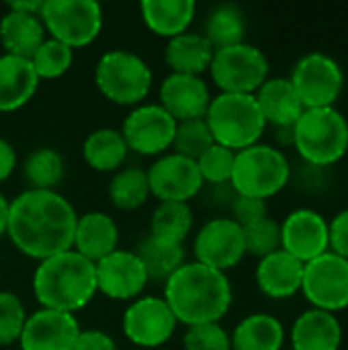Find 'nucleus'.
<instances>
[{
    "label": "nucleus",
    "instance_id": "1",
    "mask_svg": "<svg viewBox=\"0 0 348 350\" xmlns=\"http://www.w3.org/2000/svg\"><path fill=\"white\" fill-rule=\"evenodd\" d=\"M78 213L57 191L27 189L10 201L6 236L12 246L37 262L72 250Z\"/></svg>",
    "mask_w": 348,
    "mask_h": 350
},
{
    "label": "nucleus",
    "instance_id": "2",
    "mask_svg": "<svg viewBox=\"0 0 348 350\" xmlns=\"http://www.w3.org/2000/svg\"><path fill=\"white\" fill-rule=\"evenodd\" d=\"M164 301L185 328L219 324L232 308L234 293L226 273L199 262H185L166 283Z\"/></svg>",
    "mask_w": 348,
    "mask_h": 350
},
{
    "label": "nucleus",
    "instance_id": "3",
    "mask_svg": "<svg viewBox=\"0 0 348 350\" xmlns=\"http://www.w3.org/2000/svg\"><path fill=\"white\" fill-rule=\"evenodd\" d=\"M31 285L39 308L74 316L96 295L94 262L74 250L59 252L37 262Z\"/></svg>",
    "mask_w": 348,
    "mask_h": 350
},
{
    "label": "nucleus",
    "instance_id": "4",
    "mask_svg": "<svg viewBox=\"0 0 348 350\" xmlns=\"http://www.w3.org/2000/svg\"><path fill=\"white\" fill-rule=\"evenodd\" d=\"M293 150L299 160L332 168L348 152V119L338 107L306 109L293 125Z\"/></svg>",
    "mask_w": 348,
    "mask_h": 350
},
{
    "label": "nucleus",
    "instance_id": "5",
    "mask_svg": "<svg viewBox=\"0 0 348 350\" xmlns=\"http://www.w3.org/2000/svg\"><path fill=\"white\" fill-rule=\"evenodd\" d=\"M205 123L213 142L232 152H242L254 144H260L267 129L254 94L219 92L209 103Z\"/></svg>",
    "mask_w": 348,
    "mask_h": 350
},
{
    "label": "nucleus",
    "instance_id": "6",
    "mask_svg": "<svg viewBox=\"0 0 348 350\" xmlns=\"http://www.w3.org/2000/svg\"><path fill=\"white\" fill-rule=\"evenodd\" d=\"M291 162L287 154L271 144H254L236 152L230 185L242 197L269 201L291 183Z\"/></svg>",
    "mask_w": 348,
    "mask_h": 350
},
{
    "label": "nucleus",
    "instance_id": "7",
    "mask_svg": "<svg viewBox=\"0 0 348 350\" xmlns=\"http://www.w3.org/2000/svg\"><path fill=\"white\" fill-rule=\"evenodd\" d=\"M94 84L109 103L133 109L148 98L154 74L137 53L129 49H111L96 62Z\"/></svg>",
    "mask_w": 348,
    "mask_h": 350
},
{
    "label": "nucleus",
    "instance_id": "8",
    "mask_svg": "<svg viewBox=\"0 0 348 350\" xmlns=\"http://www.w3.org/2000/svg\"><path fill=\"white\" fill-rule=\"evenodd\" d=\"M207 72L219 92L254 94L271 76V64L260 47L242 41L215 49Z\"/></svg>",
    "mask_w": 348,
    "mask_h": 350
},
{
    "label": "nucleus",
    "instance_id": "9",
    "mask_svg": "<svg viewBox=\"0 0 348 350\" xmlns=\"http://www.w3.org/2000/svg\"><path fill=\"white\" fill-rule=\"evenodd\" d=\"M41 21L51 39L80 49L103 31V8L94 0H43Z\"/></svg>",
    "mask_w": 348,
    "mask_h": 350
},
{
    "label": "nucleus",
    "instance_id": "10",
    "mask_svg": "<svg viewBox=\"0 0 348 350\" xmlns=\"http://www.w3.org/2000/svg\"><path fill=\"white\" fill-rule=\"evenodd\" d=\"M306 109L336 107L345 90L343 66L328 53L310 51L302 55L287 76Z\"/></svg>",
    "mask_w": 348,
    "mask_h": 350
},
{
    "label": "nucleus",
    "instance_id": "11",
    "mask_svg": "<svg viewBox=\"0 0 348 350\" xmlns=\"http://www.w3.org/2000/svg\"><path fill=\"white\" fill-rule=\"evenodd\" d=\"M302 295L310 308L340 314L348 310V260L326 252L304 265Z\"/></svg>",
    "mask_w": 348,
    "mask_h": 350
},
{
    "label": "nucleus",
    "instance_id": "12",
    "mask_svg": "<svg viewBox=\"0 0 348 350\" xmlns=\"http://www.w3.org/2000/svg\"><path fill=\"white\" fill-rule=\"evenodd\" d=\"M176 318L160 295H142L123 312V336L137 349H160L176 332Z\"/></svg>",
    "mask_w": 348,
    "mask_h": 350
},
{
    "label": "nucleus",
    "instance_id": "13",
    "mask_svg": "<svg viewBox=\"0 0 348 350\" xmlns=\"http://www.w3.org/2000/svg\"><path fill=\"white\" fill-rule=\"evenodd\" d=\"M119 131L129 152L160 158L172 150L176 121L158 103H142L127 113Z\"/></svg>",
    "mask_w": 348,
    "mask_h": 350
},
{
    "label": "nucleus",
    "instance_id": "14",
    "mask_svg": "<svg viewBox=\"0 0 348 350\" xmlns=\"http://www.w3.org/2000/svg\"><path fill=\"white\" fill-rule=\"evenodd\" d=\"M193 254L195 262L219 273H228L246 256L242 228L228 215H217L205 221L195 236Z\"/></svg>",
    "mask_w": 348,
    "mask_h": 350
},
{
    "label": "nucleus",
    "instance_id": "15",
    "mask_svg": "<svg viewBox=\"0 0 348 350\" xmlns=\"http://www.w3.org/2000/svg\"><path fill=\"white\" fill-rule=\"evenodd\" d=\"M146 176L150 185V195L158 199V203H189L191 199L199 197L205 187L197 162L174 152L156 158L146 170Z\"/></svg>",
    "mask_w": 348,
    "mask_h": 350
},
{
    "label": "nucleus",
    "instance_id": "16",
    "mask_svg": "<svg viewBox=\"0 0 348 350\" xmlns=\"http://www.w3.org/2000/svg\"><path fill=\"white\" fill-rule=\"evenodd\" d=\"M96 293L113 301H133L144 295L150 277L135 250L117 248L94 265Z\"/></svg>",
    "mask_w": 348,
    "mask_h": 350
},
{
    "label": "nucleus",
    "instance_id": "17",
    "mask_svg": "<svg viewBox=\"0 0 348 350\" xmlns=\"http://www.w3.org/2000/svg\"><path fill=\"white\" fill-rule=\"evenodd\" d=\"M281 250L304 265L330 252L328 219L310 207L293 209L281 221Z\"/></svg>",
    "mask_w": 348,
    "mask_h": 350
},
{
    "label": "nucleus",
    "instance_id": "18",
    "mask_svg": "<svg viewBox=\"0 0 348 350\" xmlns=\"http://www.w3.org/2000/svg\"><path fill=\"white\" fill-rule=\"evenodd\" d=\"M80 330L76 316L39 308L27 316L18 347L21 350H74Z\"/></svg>",
    "mask_w": 348,
    "mask_h": 350
},
{
    "label": "nucleus",
    "instance_id": "19",
    "mask_svg": "<svg viewBox=\"0 0 348 350\" xmlns=\"http://www.w3.org/2000/svg\"><path fill=\"white\" fill-rule=\"evenodd\" d=\"M211 98L213 96L203 76L168 74L158 88V105L176 123L205 119Z\"/></svg>",
    "mask_w": 348,
    "mask_h": 350
},
{
    "label": "nucleus",
    "instance_id": "20",
    "mask_svg": "<svg viewBox=\"0 0 348 350\" xmlns=\"http://www.w3.org/2000/svg\"><path fill=\"white\" fill-rule=\"evenodd\" d=\"M254 281L265 297L275 301L291 299L302 293L304 262H299L285 250H277L256 262Z\"/></svg>",
    "mask_w": 348,
    "mask_h": 350
},
{
    "label": "nucleus",
    "instance_id": "21",
    "mask_svg": "<svg viewBox=\"0 0 348 350\" xmlns=\"http://www.w3.org/2000/svg\"><path fill=\"white\" fill-rule=\"evenodd\" d=\"M291 350H340L343 324L336 314L308 308L289 328Z\"/></svg>",
    "mask_w": 348,
    "mask_h": 350
},
{
    "label": "nucleus",
    "instance_id": "22",
    "mask_svg": "<svg viewBox=\"0 0 348 350\" xmlns=\"http://www.w3.org/2000/svg\"><path fill=\"white\" fill-rule=\"evenodd\" d=\"M119 248V226L103 211H88L78 215L72 250L90 262H98Z\"/></svg>",
    "mask_w": 348,
    "mask_h": 350
},
{
    "label": "nucleus",
    "instance_id": "23",
    "mask_svg": "<svg viewBox=\"0 0 348 350\" xmlns=\"http://www.w3.org/2000/svg\"><path fill=\"white\" fill-rule=\"evenodd\" d=\"M256 105L265 117L267 127H293L306 111L293 84L285 76H269L254 92Z\"/></svg>",
    "mask_w": 348,
    "mask_h": 350
},
{
    "label": "nucleus",
    "instance_id": "24",
    "mask_svg": "<svg viewBox=\"0 0 348 350\" xmlns=\"http://www.w3.org/2000/svg\"><path fill=\"white\" fill-rule=\"evenodd\" d=\"M39 78L29 59L2 53L0 55V113L23 109L37 92Z\"/></svg>",
    "mask_w": 348,
    "mask_h": 350
},
{
    "label": "nucleus",
    "instance_id": "25",
    "mask_svg": "<svg viewBox=\"0 0 348 350\" xmlns=\"http://www.w3.org/2000/svg\"><path fill=\"white\" fill-rule=\"evenodd\" d=\"M197 4L193 0H144L139 14L144 25L162 39H174L189 31L195 21Z\"/></svg>",
    "mask_w": 348,
    "mask_h": 350
},
{
    "label": "nucleus",
    "instance_id": "26",
    "mask_svg": "<svg viewBox=\"0 0 348 350\" xmlns=\"http://www.w3.org/2000/svg\"><path fill=\"white\" fill-rule=\"evenodd\" d=\"M213 53H215V49L205 39L203 33L187 31V33L166 41L164 62L170 68V74L203 76L211 66Z\"/></svg>",
    "mask_w": 348,
    "mask_h": 350
},
{
    "label": "nucleus",
    "instance_id": "27",
    "mask_svg": "<svg viewBox=\"0 0 348 350\" xmlns=\"http://www.w3.org/2000/svg\"><path fill=\"white\" fill-rule=\"evenodd\" d=\"M41 16L6 10L0 18V43L4 53L31 59L37 47L47 39Z\"/></svg>",
    "mask_w": 348,
    "mask_h": 350
},
{
    "label": "nucleus",
    "instance_id": "28",
    "mask_svg": "<svg viewBox=\"0 0 348 350\" xmlns=\"http://www.w3.org/2000/svg\"><path fill=\"white\" fill-rule=\"evenodd\" d=\"M232 350H283L287 330L273 314L256 312L242 318L230 334Z\"/></svg>",
    "mask_w": 348,
    "mask_h": 350
},
{
    "label": "nucleus",
    "instance_id": "29",
    "mask_svg": "<svg viewBox=\"0 0 348 350\" xmlns=\"http://www.w3.org/2000/svg\"><path fill=\"white\" fill-rule=\"evenodd\" d=\"M129 156L127 144L119 129L101 127L86 135L82 144V158L84 162L96 172H117L123 168Z\"/></svg>",
    "mask_w": 348,
    "mask_h": 350
},
{
    "label": "nucleus",
    "instance_id": "30",
    "mask_svg": "<svg viewBox=\"0 0 348 350\" xmlns=\"http://www.w3.org/2000/svg\"><path fill=\"white\" fill-rule=\"evenodd\" d=\"M135 254L146 267V273L152 283H166L187 260L185 246L178 242H170L158 236L148 234L135 248Z\"/></svg>",
    "mask_w": 348,
    "mask_h": 350
},
{
    "label": "nucleus",
    "instance_id": "31",
    "mask_svg": "<svg viewBox=\"0 0 348 350\" xmlns=\"http://www.w3.org/2000/svg\"><path fill=\"white\" fill-rule=\"evenodd\" d=\"M203 35L213 45V49L242 43L246 35V16L242 8L232 2L213 6L205 18Z\"/></svg>",
    "mask_w": 348,
    "mask_h": 350
},
{
    "label": "nucleus",
    "instance_id": "32",
    "mask_svg": "<svg viewBox=\"0 0 348 350\" xmlns=\"http://www.w3.org/2000/svg\"><path fill=\"white\" fill-rule=\"evenodd\" d=\"M64 176V158L53 148H37L23 160V178L33 191H55Z\"/></svg>",
    "mask_w": 348,
    "mask_h": 350
},
{
    "label": "nucleus",
    "instance_id": "33",
    "mask_svg": "<svg viewBox=\"0 0 348 350\" xmlns=\"http://www.w3.org/2000/svg\"><path fill=\"white\" fill-rule=\"evenodd\" d=\"M107 195L111 205L119 211H135L144 207L152 197L146 170L137 166H127L117 170L109 180Z\"/></svg>",
    "mask_w": 348,
    "mask_h": 350
},
{
    "label": "nucleus",
    "instance_id": "34",
    "mask_svg": "<svg viewBox=\"0 0 348 350\" xmlns=\"http://www.w3.org/2000/svg\"><path fill=\"white\" fill-rule=\"evenodd\" d=\"M195 226V215L189 203H176V201H166L158 203L150 217V234L185 244L189 238L191 230Z\"/></svg>",
    "mask_w": 348,
    "mask_h": 350
},
{
    "label": "nucleus",
    "instance_id": "35",
    "mask_svg": "<svg viewBox=\"0 0 348 350\" xmlns=\"http://www.w3.org/2000/svg\"><path fill=\"white\" fill-rule=\"evenodd\" d=\"M31 66L39 80H57L74 64V49L47 37L31 55Z\"/></svg>",
    "mask_w": 348,
    "mask_h": 350
},
{
    "label": "nucleus",
    "instance_id": "36",
    "mask_svg": "<svg viewBox=\"0 0 348 350\" xmlns=\"http://www.w3.org/2000/svg\"><path fill=\"white\" fill-rule=\"evenodd\" d=\"M215 142L211 137V131L205 123V119H193L176 123L172 152L178 156H185L189 160H197L207 148H211Z\"/></svg>",
    "mask_w": 348,
    "mask_h": 350
},
{
    "label": "nucleus",
    "instance_id": "37",
    "mask_svg": "<svg viewBox=\"0 0 348 350\" xmlns=\"http://www.w3.org/2000/svg\"><path fill=\"white\" fill-rule=\"evenodd\" d=\"M246 254L254 258H265L281 250V224L273 217H265L248 228H242Z\"/></svg>",
    "mask_w": 348,
    "mask_h": 350
},
{
    "label": "nucleus",
    "instance_id": "38",
    "mask_svg": "<svg viewBox=\"0 0 348 350\" xmlns=\"http://www.w3.org/2000/svg\"><path fill=\"white\" fill-rule=\"evenodd\" d=\"M234 160H236V152L219 144H213L195 162L205 185H226L232 178Z\"/></svg>",
    "mask_w": 348,
    "mask_h": 350
},
{
    "label": "nucleus",
    "instance_id": "39",
    "mask_svg": "<svg viewBox=\"0 0 348 350\" xmlns=\"http://www.w3.org/2000/svg\"><path fill=\"white\" fill-rule=\"evenodd\" d=\"M27 316L29 314L18 295L12 291H0V347H12L18 342Z\"/></svg>",
    "mask_w": 348,
    "mask_h": 350
},
{
    "label": "nucleus",
    "instance_id": "40",
    "mask_svg": "<svg viewBox=\"0 0 348 350\" xmlns=\"http://www.w3.org/2000/svg\"><path fill=\"white\" fill-rule=\"evenodd\" d=\"M183 347L185 350H232V340L222 324H199L185 330Z\"/></svg>",
    "mask_w": 348,
    "mask_h": 350
},
{
    "label": "nucleus",
    "instance_id": "41",
    "mask_svg": "<svg viewBox=\"0 0 348 350\" xmlns=\"http://www.w3.org/2000/svg\"><path fill=\"white\" fill-rule=\"evenodd\" d=\"M230 219H234L240 228H248L265 217H269V205L263 199H252V197H242L238 195L230 213Z\"/></svg>",
    "mask_w": 348,
    "mask_h": 350
},
{
    "label": "nucleus",
    "instance_id": "42",
    "mask_svg": "<svg viewBox=\"0 0 348 350\" xmlns=\"http://www.w3.org/2000/svg\"><path fill=\"white\" fill-rule=\"evenodd\" d=\"M328 170L330 168H318V166H310V164L302 162L297 172L291 168V183H295L302 191H308V193L324 191L328 185Z\"/></svg>",
    "mask_w": 348,
    "mask_h": 350
},
{
    "label": "nucleus",
    "instance_id": "43",
    "mask_svg": "<svg viewBox=\"0 0 348 350\" xmlns=\"http://www.w3.org/2000/svg\"><path fill=\"white\" fill-rule=\"evenodd\" d=\"M328 242L330 252L348 260V207L328 221Z\"/></svg>",
    "mask_w": 348,
    "mask_h": 350
},
{
    "label": "nucleus",
    "instance_id": "44",
    "mask_svg": "<svg viewBox=\"0 0 348 350\" xmlns=\"http://www.w3.org/2000/svg\"><path fill=\"white\" fill-rule=\"evenodd\" d=\"M203 199H205V205L209 209H215V211H222V213H230L238 193L234 191V187L230 183L226 185H205L203 191H201Z\"/></svg>",
    "mask_w": 348,
    "mask_h": 350
},
{
    "label": "nucleus",
    "instance_id": "45",
    "mask_svg": "<svg viewBox=\"0 0 348 350\" xmlns=\"http://www.w3.org/2000/svg\"><path fill=\"white\" fill-rule=\"evenodd\" d=\"M74 350H117V342L103 330H80Z\"/></svg>",
    "mask_w": 348,
    "mask_h": 350
},
{
    "label": "nucleus",
    "instance_id": "46",
    "mask_svg": "<svg viewBox=\"0 0 348 350\" xmlns=\"http://www.w3.org/2000/svg\"><path fill=\"white\" fill-rule=\"evenodd\" d=\"M18 158H16V150L12 148V144L4 137H0V185L6 183L14 170H16Z\"/></svg>",
    "mask_w": 348,
    "mask_h": 350
},
{
    "label": "nucleus",
    "instance_id": "47",
    "mask_svg": "<svg viewBox=\"0 0 348 350\" xmlns=\"http://www.w3.org/2000/svg\"><path fill=\"white\" fill-rule=\"evenodd\" d=\"M6 8H8V10H16V12H27V14H37V16H41L43 0H18V2H8Z\"/></svg>",
    "mask_w": 348,
    "mask_h": 350
},
{
    "label": "nucleus",
    "instance_id": "48",
    "mask_svg": "<svg viewBox=\"0 0 348 350\" xmlns=\"http://www.w3.org/2000/svg\"><path fill=\"white\" fill-rule=\"evenodd\" d=\"M275 148H293V127H275Z\"/></svg>",
    "mask_w": 348,
    "mask_h": 350
},
{
    "label": "nucleus",
    "instance_id": "49",
    "mask_svg": "<svg viewBox=\"0 0 348 350\" xmlns=\"http://www.w3.org/2000/svg\"><path fill=\"white\" fill-rule=\"evenodd\" d=\"M8 209H10V201L0 193V238L6 236V226H8Z\"/></svg>",
    "mask_w": 348,
    "mask_h": 350
}]
</instances>
